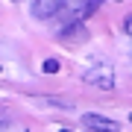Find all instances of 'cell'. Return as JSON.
<instances>
[{"mask_svg":"<svg viewBox=\"0 0 132 132\" xmlns=\"http://www.w3.org/2000/svg\"><path fill=\"white\" fill-rule=\"evenodd\" d=\"M82 79L97 82L100 88H112V85H114V79H112V68H97V71H85V73H82Z\"/></svg>","mask_w":132,"mask_h":132,"instance_id":"obj_3","label":"cell"},{"mask_svg":"<svg viewBox=\"0 0 132 132\" xmlns=\"http://www.w3.org/2000/svg\"><path fill=\"white\" fill-rule=\"evenodd\" d=\"M82 123L88 129H94V132H114V129H118V123L109 120V118H103V114H85Z\"/></svg>","mask_w":132,"mask_h":132,"instance_id":"obj_2","label":"cell"},{"mask_svg":"<svg viewBox=\"0 0 132 132\" xmlns=\"http://www.w3.org/2000/svg\"><path fill=\"white\" fill-rule=\"evenodd\" d=\"M62 9V0H35L32 6H29V12L35 15L38 21H47V18H56Z\"/></svg>","mask_w":132,"mask_h":132,"instance_id":"obj_1","label":"cell"},{"mask_svg":"<svg viewBox=\"0 0 132 132\" xmlns=\"http://www.w3.org/2000/svg\"><path fill=\"white\" fill-rule=\"evenodd\" d=\"M44 73H59V62L56 59H47V62H44Z\"/></svg>","mask_w":132,"mask_h":132,"instance_id":"obj_4","label":"cell"},{"mask_svg":"<svg viewBox=\"0 0 132 132\" xmlns=\"http://www.w3.org/2000/svg\"><path fill=\"white\" fill-rule=\"evenodd\" d=\"M59 132H71V129H59Z\"/></svg>","mask_w":132,"mask_h":132,"instance_id":"obj_5","label":"cell"}]
</instances>
